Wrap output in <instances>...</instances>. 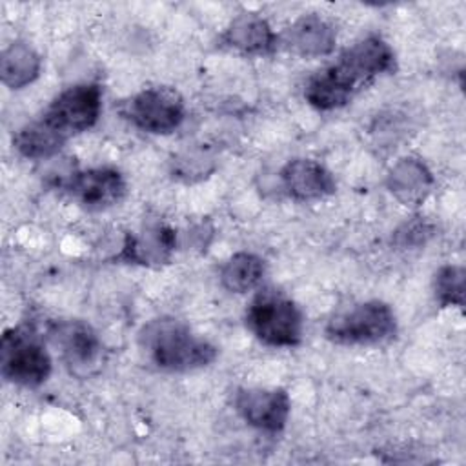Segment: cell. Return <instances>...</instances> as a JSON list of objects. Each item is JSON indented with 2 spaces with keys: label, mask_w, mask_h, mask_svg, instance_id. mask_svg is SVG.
Returning <instances> with one entry per match:
<instances>
[{
  "label": "cell",
  "mask_w": 466,
  "mask_h": 466,
  "mask_svg": "<svg viewBox=\"0 0 466 466\" xmlns=\"http://www.w3.org/2000/svg\"><path fill=\"white\" fill-rule=\"evenodd\" d=\"M397 333L393 309L382 300L360 302L337 313L326 324V337L344 346H370L390 340Z\"/></svg>",
  "instance_id": "5b68a950"
},
{
  "label": "cell",
  "mask_w": 466,
  "mask_h": 466,
  "mask_svg": "<svg viewBox=\"0 0 466 466\" xmlns=\"http://www.w3.org/2000/svg\"><path fill=\"white\" fill-rule=\"evenodd\" d=\"M435 299L442 308L464 304V268L442 266L435 273Z\"/></svg>",
  "instance_id": "d6986e66"
},
{
  "label": "cell",
  "mask_w": 466,
  "mask_h": 466,
  "mask_svg": "<svg viewBox=\"0 0 466 466\" xmlns=\"http://www.w3.org/2000/svg\"><path fill=\"white\" fill-rule=\"evenodd\" d=\"M49 333L71 373L89 375L100 364L102 342L89 324L64 320L55 324Z\"/></svg>",
  "instance_id": "30bf717a"
},
{
  "label": "cell",
  "mask_w": 466,
  "mask_h": 466,
  "mask_svg": "<svg viewBox=\"0 0 466 466\" xmlns=\"http://www.w3.org/2000/svg\"><path fill=\"white\" fill-rule=\"evenodd\" d=\"M280 180L286 193L295 200H319L333 195L337 189L333 175L317 160L295 158L280 169Z\"/></svg>",
  "instance_id": "7c38bea8"
},
{
  "label": "cell",
  "mask_w": 466,
  "mask_h": 466,
  "mask_svg": "<svg viewBox=\"0 0 466 466\" xmlns=\"http://www.w3.org/2000/svg\"><path fill=\"white\" fill-rule=\"evenodd\" d=\"M146 355L166 371H193L217 359V348L177 319H153L138 331Z\"/></svg>",
  "instance_id": "7a4b0ae2"
},
{
  "label": "cell",
  "mask_w": 466,
  "mask_h": 466,
  "mask_svg": "<svg viewBox=\"0 0 466 466\" xmlns=\"http://www.w3.org/2000/svg\"><path fill=\"white\" fill-rule=\"evenodd\" d=\"M100 111L102 87L98 84H76L56 95L40 118L67 140L93 127Z\"/></svg>",
  "instance_id": "8992f818"
},
{
  "label": "cell",
  "mask_w": 466,
  "mask_h": 466,
  "mask_svg": "<svg viewBox=\"0 0 466 466\" xmlns=\"http://www.w3.org/2000/svg\"><path fill=\"white\" fill-rule=\"evenodd\" d=\"M222 38L229 47L246 55H266L279 44V35H275L268 20L257 13L237 15L226 27Z\"/></svg>",
  "instance_id": "9a60e30c"
},
{
  "label": "cell",
  "mask_w": 466,
  "mask_h": 466,
  "mask_svg": "<svg viewBox=\"0 0 466 466\" xmlns=\"http://www.w3.org/2000/svg\"><path fill=\"white\" fill-rule=\"evenodd\" d=\"M433 175L428 166L415 158L404 157L393 164L386 177L391 195L404 206H419L433 187Z\"/></svg>",
  "instance_id": "5bb4252c"
},
{
  "label": "cell",
  "mask_w": 466,
  "mask_h": 466,
  "mask_svg": "<svg viewBox=\"0 0 466 466\" xmlns=\"http://www.w3.org/2000/svg\"><path fill=\"white\" fill-rule=\"evenodd\" d=\"M337 33L333 25L319 15H302L279 36V44L299 56L319 58L335 49Z\"/></svg>",
  "instance_id": "8fae6325"
},
{
  "label": "cell",
  "mask_w": 466,
  "mask_h": 466,
  "mask_svg": "<svg viewBox=\"0 0 466 466\" xmlns=\"http://www.w3.org/2000/svg\"><path fill=\"white\" fill-rule=\"evenodd\" d=\"M64 144L66 138L60 133H56L51 126H47L42 118H36L22 126L13 137L15 149L22 157L33 160L51 158L62 149Z\"/></svg>",
  "instance_id": "e0dca14e"
},
{
  "label": "cell",
  "mask_w": 466,
  "mask_h": 466,
  "mask_svg": "<svg viewBox=\"0 0 466 466\" xmlns=\"http://www.w3.org/2000/svg\"><path fill=\"white\" fill-rule=\"evenodd\" d=\"M62 186L78 204L91 211L111 208L126 195V180L115 167L71 171L64 178Z\"/></svg>",
  "instance_id": "9c48e42d"
},
{
  "label": "cell",
  "mask_w": 466,
  "mask_h": 466,
  "mask_svg": "<svg viewBox=\"0 0 466 466\" xmlns=\"http://www.w3.org/2000/svg\"><path fill=\"white\" fill-rule=\"evenodd\" d=\"M42 69L40 55L24 42L9 44L0 55L2 84L9 89H22L35 82Z\"/></svg>",
  "instance_id": "2e32d148"
},
{
  "label": "cell",
  "mask_w": 466,
  "mask_h": 466,
  "mask_svg": "<svg viewBox=\"0 0 466 466\" xmlns=\"http://www.w3.org/2000/svg\"><path fill=\"white\" fill-rule=\"evenodd\" d=\"M233 406L249 426L277 433L288 422L291 400L280 388H240L235 393Z\"/></svg>",
  "instance_id": "ba28073f"
},
{
  "label": "cell",
  "mask_w": 466,
  "mask_h": 466,
  "mask_svg": "<svg viewBox=\"0 0 466 466\" xmlns=\"http://www.w3.org/2000/svg\"><path fill=\"white\" fill-rule=\"evenodd\" d=\"M430 228L424 222H410L404 226V229L397 231V237L400 238L402 246H410V244H420L424 242V237L430 235Z\"/></svg>",
  "instance_id": "ffe728a7"
},
{
  "label": "cell",
  "mask_w": 466,
  "mask_h": 466,
  "mask_svg": "<svg viewBox=\"0 0 466 466\" xmlns=\"http://www.w3.org/2000/svg\"><path fill=\"white\" fill-rule=\"evenodd\" d=\"M51 370V355L35 329L16 326L4 331L0 342V371L7 382L36 388L49 379Z\"/></svg>",
  "instance_id": "277c9868"
},
{
  "label": "cell",
  "mask_w": 466,
  "mask_h": 466,
  "mask_svg": "<svg viewBox=\"0 0 466 466\" xmlns=\"http://www.w3.org/2000/svg\"><path fill=\"white\" fill-rule=\"evenodd\" d=\"M177 248V233L166 224L146 226L140 233L127 235L118 258L129 264L140 266H160L169 260Z\"/></svg>",
  "instance_id": "4fadbf2b"
},
{
  "label": "cell",
  "mask_w": 466,
  "mask_h": 466,
  "mask_svg": "<svg viewBox=\"0 0 466 466\" xmlns=\"http://www.w3.org/2000/svg\"><path fill=\"white\" fill-rule=\"evenodd\" d=\"M393 69V49L380 36L371 35L348 47L335 64L311 75L304 87V98L320 111L339 109L375 76Z\"/></svg>",
  "instance_id": "6da1fadb"
},
{
  "label": "cell",
  "mask_w": 466,
  "mask_h": 466,
  "mask_svg": "<svg viewBox=\"0 0 466 466\" xmlns=\"http://www.w3.org/2000/svg\"><path fill=\"white\" fill-rule=\"evenodd\" d=\"M126 116L146 133L167 135L182 124L186 106L171 87H147L126 104Z\"/></svg>",
  "instance_id": "52a82bcc"
},
{
  "label": "cell",
  "mask_w": 466,
  "mask_h": 466,
  "mask_svg": "<svg viewBox=\"0 0 466 466\" xmlns=\"http://www.w3.org/2000/svg\"><path fill=\"white\" fill-rule=\"evenodd\" d=\"M266 273L264 260L249 251L231 255L220 268V284L231 293H248L255 289Z\"/></svg>",
  "instance_id": "ac0fdd59"
},
{
  "label": "cell",
  "mask_w": 466,
  "mask_h": 466,
  "mask_svg": "<svg viewBox=\"0 0 466 466\" xmlns=\"http://www.w3.org/2000/svg\"><path fill=\"white\" fill-rule=\"evenodd\" d=\"M246 326L266 346L295 348L302 340L304 317L289 297L277 289H264L249 302Z\"/></svg>",
  "instance_id": "3957f363"
}]
</instances>
